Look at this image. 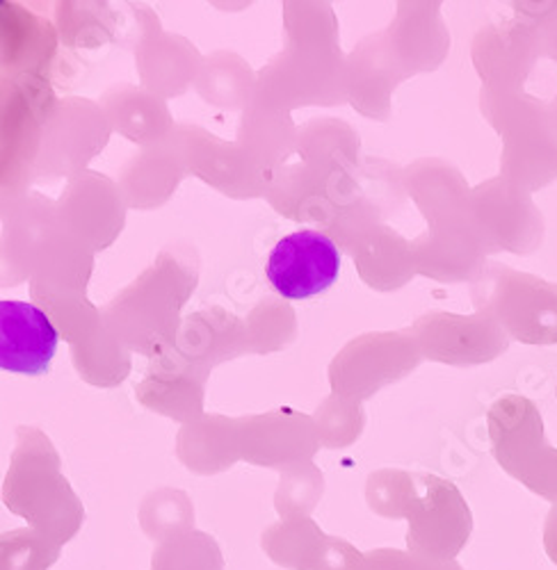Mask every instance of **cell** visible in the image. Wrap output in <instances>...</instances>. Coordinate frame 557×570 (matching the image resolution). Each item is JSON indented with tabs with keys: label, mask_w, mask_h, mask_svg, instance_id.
<instances>
[{
	"label": "cell",
	"mask_w": 557,
	"mask_h": 570,
	"mask_svg": "<svg viewBox=\"0 0 557 570\" xmlns=\"http://www.w3.org/2000/svg\"><path fill=\"white\" fill-rule=\"evenodd\" d=\"M6 504L58 548L78 534L85 515L78 498L56 470L39 465H19L12 470L6 487Z\"/></svg>",
	"instance_id": "1"
},
{
	"label": "cell",
	"mask_w": 557,
	"mask_h": 570,
	"mask_svg": "<svg viewBox=\"0 0 557 570\" xmlns=\"http://www.w3.org/2000/svg\"><path fill=\"white\" fill-rule=\"evenodd\" d=\"M272 288L286 299L328 293L341 274V252L330 235L297 230L278 240L265 265Z\"/></svg>",
	"instance_id": "2"
},
{
	"label": "cell",
	"mask_w": 557,
	"mask_h": 570,
	"mask_svg": "<svg viewBox=\"0 0 557 570\" xmlns=\"http://www.w3.org/2000/svg\"><path fill=\"white\" fill-rule=\"evenodd\" d=\"M407 518V546L416 557L452 561L471 532V515L459 495L434 480L423 495L416 493Z\"/></svg>",
	"instance_id": "3"
},
{
	"label": "cell",
	"mask_w": 557,
	"mask_h": 570,
	"mask_svg": "<svg viewBox=\"0 0 557 570\" xmlns=\"http://www.w3.org/2000/svg\"><path fill=\"white\" fill-rule=\"evenodd\" d=\"M265 554L289 570H359L363 557L352 543L328 537L311 518H295L267 528Z\"/></svg>",
	"instance_id": "4"
},
{
	"label": "cell",
	"mask_w": 557,
	"mask_h": 570,
	"mask_svg": "<svg viewBox=\"0 0 557 570\" xmlns=\"http://www.w3.org/2000/svg\"><path fill=\"white\" fill-rule=\"evenodd\" d=\"M58 328L37 306L26 302H0V367L39 376L56 358Z\"/></svg>",
	"instance_id": "5"
},
{
	"label": "cell",
	"mask_w": 557,
	"mask_h": 570,
	"mask_svg": "<svg viewBox=\"0 0 557 570\" xmlns=\"http://www.w3.org/2000/svg\"><path fill=\"white\" fill-rule=\"evenodd\" d=\"M152 570H224V557L213 537L185 532L158 543Z\"/></svg>",
	"instance_id": "6"
},
{
	"label": "cell",
	"mask_w": 557,
	"mask_h": 570,
	"mask_svg": "<svg viewBox=\"0 0 557 570\" xmlns=\"http://www.w3.org/2000/svg\"><path fill=\"white\" fill-rule=\"evenodd\" d=\"M60 548L35 530L6 532L0 541V570H49Z\"/></svg>",
	"instance_id": "7"
},
{
	"label": "cell",
	"mask_w": 557,
	"mask_h": 570,
	"mask_svg": "<svg viewBox=\"0 0 557 570\" xmlns=\"http://www.w3.org/2000/svg\"><path fill=\"white\" fill-rule=\"evenodd\" d=\"M139 525H143L147 537L163 543L190 530L193 509L183 495H172V500H163V495H158L152 498L147 507H143Z\"/></svg>",
	"instance_id": "8"
},
{
	"label": "cell",
	"mask_w": 557,
	"mask_h": 570,
	"mask_svg": "<svg viewBox=\"0 0 557 570\" xmlns=\"http://www.w3.org/2000/svg\"><path fill=\"white\" fill-rule=\"evenodd\" d=\"M359 570H423L421 561L416 554L402 552L395 548H382L373 550L363 557V563Z\"/></svg>",
	"instance_id": "9"
},
{
	"label": "cell",
	"mask_w": 557,
	"mask_h": 570,
	"mask_svg": "<svg viewBox=\"0 0 557 570\" xmlns=\"http://www.w3.org/2000/svg\"><path fill=\"white\" fill-rule=\"evenodd\" d=\"M418 561H421L423 570H461L457 561H439V559H426V557H418Z\"/></svg>",
	"instance_id": "10"
}]
</instances>
